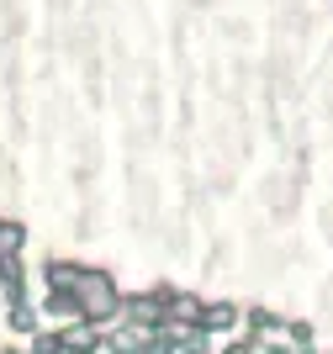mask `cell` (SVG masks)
<instances>
[{
  "label": "cell",
  "instance_id": "obj_1",
  "mask_svg": "<svg viewBox=\"0 0 333 354\" xmlns=\"http://www.w3.org/2000/svg\"><path fill=\"white\" fill-rule=\"evenodd\" d=\"M74 301H80V312H85V317H111L116 291H111V281H106V275H80V281H74Z\"/></svg>",
  "mask_w": 333,
  "mask_h": 354
},
{
  "label": "cell",
  "instance_id": "obj_2",
  "mask_svg": "<svg viewBox=\"0 0 333 354\" xmlns=\"http://www.w3.org/2000/svg\"><path fill=\"white\" fill-rule=\"evenodd\" d=\"M64 344L85 354V349H96V333H90V328H74V333H69V339H64Z\"/></svg>",
  "mask_w": 333,
  "mask_h": 354
},
{
  "label": "cell",
  "instance_id": "obj_3",
  "mask_svg": "<svg viewBox=\"0 0 333 354\" xmlns=\"http://www.w3.org/2000/svg\"><path fill=\"white\" fill-rule=\"evenodd\" d=\"M21 249V227H0V254H16Z\"/></svg>",
  "mask_w": 333,
  "mask_h": 354
},
{
  "label": "cell",
  "instance_id": "obj_4",
  "mask_svg": "<svg viewBox=\"0 0 333 354\" xmlns=\"http://www.w3.org/2000/svg\"><path fill=\"white\" fill-rule=\"evenodd\" d=\"M233 323V307H212L206 312V328H228Z\"/></svg>",
  "mask_w": 333,
  "mask_h": 354
},
{
  "label": "cell",
  "instance_id": "obj_5",
  "mask_svg": "<svg viewBox=\"0 0 333 354\" xmlns=\"http://www.w3.org/2000/svg\"><path fill=\"white\" fill-rule=\"evenodd\" d=\"M64 349V339H37V354H58Z\"/></svg>",
  "mask_w": 333,
  "mask_h": 354
},
{
  "label": "cell",
  "instance_id": "obj_6",
  "mask_svg": "<svg viewBox=\"0 0 333 354\" xmlns=\"http://www.w3.org/2000/svg\"><path fill=\"white\" fill-rule=\"evenodd\" d=\"M228 354H249V349H244V344H233V349H228Z\"/></svg>",
  "mask_w": 333,
  "mask_h": 354
}]
</instances>
